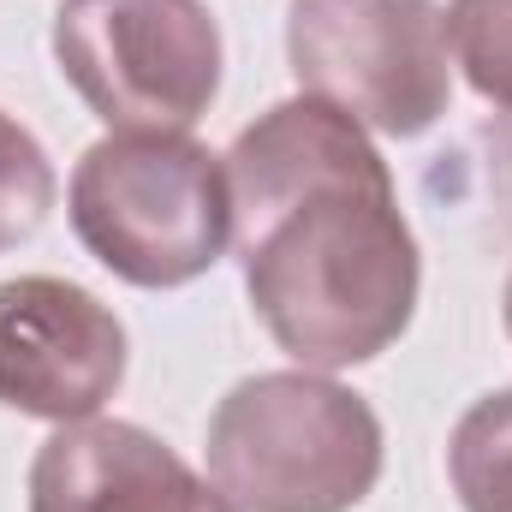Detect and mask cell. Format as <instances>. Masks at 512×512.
I'll return each instance as SVG.
<instances>
[{
  "label": "cell",
  "mask_w": 512,
  "mask_h": 512,
  "mask_svg": "<svg viewBox=\"0 0 512 512\" xmlns=\"http://www.w3.org/2000/svg\"><path fill=\"white\" fill-rule=\"evenodd\" d=\"M54 191H60V179H54L48 149L0 108V251L24 245L48 221Z\"/></svg>",
  "instance_id": "10"
},
{
  "label": "cell",
  "mask_w": 512,
  "mask_h": 512,
  "mask_svg": "<svg viewBox=\"0 0 512 512\" xmlns=\"http://www.w3.org/2000/svg\"><path fill=\"white\" fill-rule=\"evenodd\" d=\"M382 477V417L322 370L245 376L209 417V483L233 512H352Z\"/></svg>",
  "instance_id": "3"
},
{
  "label": "cell",
  "mask_w": 512,
  "mask_h": 512,
  "mask_svg": "<svg viewBox=\"0 0 512 512\" xmlns=\"http://www.w3.org/2000/svg\"><path fill=\"white\" fill-rule=\"evenodd\" d=\"M447 54L483 102L512 114V0H453Z\"/></svg>",
  "instance_id": "9"
},
{
  "label": "cell",
  "mask_w": 512,
  "mask_h": 512,
  "mask_svg": "<svg viewBox=\"0 0 512 512\" xmlns=\"http://www.w3.org/2000/svg\"><path fill=\"white\" fill-rule=\"evenodd\" d=\"M30 512H233V501L161 435L120 417H84L54 423L36 447Z\"/></svg>",
  "instance_id": "7"
},
{
  "label": "cell",
  "mask_w": 512,
  "mask_h": 512,
  "mask_svg": "<svg viewBox=\"0 0 512 512\" xmlns=\"http://www.w3.org/2000/svg\"><path fill=\"white\" fill-rule=\"evenodd\" d=\"M286 60L304 96L382 137H423L453 96L435 0H292Z\"/></svg>",
  "instance_id": "5"
},
{
  "label": "cell",
  "mask_w": 512,
  "mask_h": 512,
  "mask_svg": "<svg viewBox=\"0 0 512 512\" xmlns=\"http://www.w3.org/2000/svg\"><path fill=\"white\" fill-rule=\"evenodd\" d=\"M54 66L108 131H191L221 90L203 0H60Z\"/></svg>",
  "instance_id": "4"
},
{
  "label": "cell",
  "mask_w": 512,
  "mask_h": 512,
  "mask_svg": "<svg viewBox=\"0 0 512 512\" xmlns=\"http://www.w3.org/2000/svg\"><path fill=\"white\" fill-rule=\"evenodd\" d=\"M227 203L262 328L304 370L382 358L417 310V239L358 120L316 96L274 102L233 137Z\"/></svg>",
  "instance_id": "1"
},
{
  "label": "cell",
  "mask_w": 512,
  "mask_h": 512,
  "mask_svg": "<svg viewBox=\"0 0 512 512\" xmlns=\"http://www.w3.org/2000/svg\"><path fill=\"white\" fill-rule=\"evenodd\" d=\"M447 477L465 512H512V387L483 393L453 423Z\"/></svg>",
  "instance_id": "8"
},
{
  "label": "cell",
  "mask_w": 512,
  "mask_h": 512,
  "mask_svg": "<svg viewBox=\"0 0 512 512\" xmlns=\"http://www.w3.org/2000/svg\"><path fill=\"white\" fill-rule=\"evenodd\" d=\"M78 245L143 292L191 286L233 245L227 161L191 131H108L66 185Z\"/></svg>",
  "instance_id": "2"
},
{
  "label": "cell",
  "mask_w": 512,
  "mask_h": 512,
  "mask_svg": "<svg viewBox=\"0 0 512 512\" xmlns=\"http://www.w3.org/2000/svg\"><path fill=\"white\" fill-rule=\"evenodd\" d=\"M501 316H507V334H512V280H507V298H501Z\"/></svg>",
  "instance_id": "11"
},
{
  "label": "cell",
  "mask_w": 512,
  "mask_h": 512,
  "mask_svg": "<svg viewBox=\"0 0 512 512\" xmlns=\"http://www.w3.org/2000/svg\"><path fill=\"white\" fill-rule=\"evenodd\" d=\"M120 382L126 328L96 292L60 274L0 280V405L42 423H84Z\"/></svg>",
  "instance_id": "6"
}]
</instances>
